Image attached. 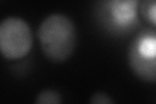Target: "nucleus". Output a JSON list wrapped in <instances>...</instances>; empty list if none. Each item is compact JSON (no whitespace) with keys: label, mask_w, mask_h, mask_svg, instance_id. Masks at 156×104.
<instances>
[{"label":"nucleus","mask_w":156,"mask_h":104,"mask_svg":"<svg viewBox=\"0 0 156 104\" xmlns=\"http://www.w3.org/2000/svg\"><path fill=\"white\" fill-rule=\"evenodd\" d=\"M38 38L41 48L52 63L70 59L77 47V29L72 20L61 13H52L39 25Z\"/></svg>","instance_id":"nucleus-1"},{"label":"nucleus","mask_w":156,"mask_h":104,"mask_svg":"<svg viewBox=\"0 0 156 104\" xmlns=\"http://www.w3.org/2000/svg\"><path fill=\"white\" fill-rule=\"evenodd\" d=\"M140 0H94L92 14L100 30L115 38H122L139 26Z\"/></svg>","instance_id":"nucleus-2"},{"label":"nucleus","mask_w":156,"mask_h":104,"mask_svg":"<svg viewBox=\"0 0 156 104\" xmlns=\"http://www.w3.org/2000/svg\"><path fill=\"white\" fill-rule=\"evenodd\" d=\"M128 63L143 82H156V29L138 33L128 49Z\"/></svg>","instance_id":"nucleus-3"},{"label":"nucleus","mask_w":156,"mask_h":104,"mask_svg":"<svg viewBox=\"0 0 156 104\" xmlns=\"http://www.w3.org/2000/svg\"><path fill=\"white\" fill-rule=\"evenodd\" d=\"M33 47L30 26L20 17H7L0 25V49L8 60H18L29 55Z\"/></svg>","instance_id":"nucleus-4"},{"label":"nucleus","mask_w":156,"mask_h":104,"mask_svg":"<svg viewBox=\"0 0 156 104\" xmlns=\"http://www.w3.org/2000/svg\"><path fill=\"white\" fill-rule=\"evenodd\" d=\"M139 12L146 21L156 27V0H140Z\"/></svg>","instance_id":"nucleus-5"},{"label":"nucleus","mask_w":156,"mask_h":104,"mask_svg":"<svg viewBox=\"0 0 156 104\" xmlns=\"http://www.w3.org/2000/svg\"><path fill=\"white\" fill-rule=\"evenodd\" d=\"M35 102L37 104H60L62 102V98L60 92L53 88H44L37 95Z\"/></svg>","instance_id":"nucleus-6"},{"label":"nucleus","mask_w":156,"mask_h":104,"mask_svg":"<svg viewBox=\"0 0 156 104\" xmlns=\"http://www.w3.org/2000/svg\"><path fill=\"white\" fill-rule=\"evenodd\" d=\"M113 102L115 100L111 96H108V94L101 92V91L94 92L91 95V98H90V103L91 104H112Z\"/></svg>","instance_id":"nucleus-7"}]
</instances>
